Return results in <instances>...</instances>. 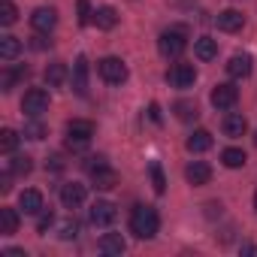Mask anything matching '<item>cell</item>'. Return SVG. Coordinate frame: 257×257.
Returning <instances> with one entry per match:
<instances>
[{
    "mask_svg": "<svg viewBox=\"0 0 257 257\" xmlns=\"http://www.w3.org/2000/svg\"><path fill=\"white\" fill-rule=\"evenodd\" d=\"M76 236H79V224H76V221H64V224H61V239L70 242V239H76Z\"/></svg>",
    "mask_w": 257,
    "mask_h": 257,
    "instance_id": "obj_33",
    "label": "cell"
},
{
    "mask_svg": "<svg viewBox=\"0 0 257 257\" xmlns=\"http://www.w3.org/2000/svg\"><path fill=\"white\" fill-rule=\"evenodd\" d=\"M100 251H103L106 257H121V254L127 251V242L121 239V233H106V236L100 239Z\"/></svg>",
    "mask_w": 257,
    "mask_h": 257,
    "instance_id": "obj_16",
    "label": "cell"
},
{
    "mask_svg": "<svg viewBox=\"0 0 257 257\" xmlns=\"http://www.w3.org/2000/svg\"><path fill=\"white\" fill-rule=\"evenodd\" d=\"M61 203H64L67 209L82 206V203H85V185H79V182H67V185H61Z\"/></svg>",
    "mask_w": 257,
    "mask_h": 257,
    "instance_id": "obj_12",
    "label": "cell"
},
{
    "mask_svg": "<svg viewBox=\"0 0 257 257\" xmlns=\"http://www.w3.org/2000/svg\"><path fill=\"white\" fill-rule=\"evenodd\" d=\"M94 25H97L100 31H112V28L118 25L115 7H100V10H94Z\"/></svg>",
    "mask_w": 257,
    "mask_h": 257,
    "instance_id": "obj_20",
    "label": "cell"
},
{
    "mask_svg": "<svg viewBox=\"0 0 257 257\" xmlns=\"http://www.w3.org/2000/svg\"><path fill=\"white\" fill-rule=\"evenodd\" d=\"M19 209H22L25 215H40V212L46 209V206H43V194L34 191V188L22 191V194H19Z\"/></svg>",
    "mask_w": 257,
    "mask_h": 257,
    "instance_id": "obj_13",
    "label": "cell"
},
{
    "mask_svg": "<svg viewBox=\"0 0 257 257\" xmlns=\"http://www.w3.org/2000/svg\"><path fill=\"white\" fill-rule=\"evenodd\" d=\"M88 173H91V179H94V188H115V182H118V173L106 164V158H91V164H88Z\"/></svg>",
    "mask_w": 257,
    "mask_h": 257,
    "instance_id": "obj_5",
    "label": "cell"
},
{
    "mask_svg": "<svg viewBox=\"0 0 257 257\" xmlns=\"http://www.w3.org/2000/svg\"><path fill=\"white\" fill-rule=\"evenodd\" d=\"M194 55H197L200 61H212V58L218 55V40H212V37L194 40Z\"/></svg>",
    "mask_w": 257,
    "mask_h": 257,
    "instance_id": "obj_21",
    "label": "cell"
},
{
    "mask_svg": "<svg viewBox=\"0 0 257 257\" xmlns=\"http://www.w3.org/2000/svg\"><path fill=\"white\" fill-rule=\"evenodd\" d=\"M209 100H212L215 109H233L236 100H239V91L224 82V85H215V88H212V97H209Z\"/></svg>",
    "mask_w": 257,
    "mask_h": 257,
    "instance_id": "obj_9",
    "label": "cell"
},
{
    "mask_svg": "<svg viewBox=\"0 0 257 257\" xmlns=\"http://www.w3.org/2000/svg\"><path fill=\"white\" fill-rule=\"evenodd\" d=\"M251 70H254L251 55H233V58L227 61V73H230L233 79H248V76H251Z\"/></svg>",
    "mask_w": 257,
    "mask_h": 257,
    "instance_id": "obj_14",
    "label": "cell"
},
{
    "mask_svg": "<svg viewBox=\"0 0 257 257\" xmlns=\"http://www.w3.org/2000/svg\"><path fill=\"white\" fill-rule=\"evenodd\" d=\"M254 209H257V194H254Z\"/></svg>",
    "mask_w": 257,
    "mask_h": 257,
    "instance_id": "obj_39",
    "label": "cell"
},
{
    "mask_svg": "<svg viewBox=\"0 0 257 257\" xmlns=\"http://www.w3.org/2000/svg\"><path fill=\"white\" fill-rule=\"evenodd\" d=\"M16 146H19V134L7 127V131L0 134V152H4V155H13V152H16Z\"/></svg>",
    "mask_w": 257,
    "mask_h": 257,
    "instance_id": "obj_29",
    "label": "cell"
},
{
    "mask_svg": "<svg viewBox=\"0 0 257 257\" xmlns=\"http://www.w3.org/2000/svg\"><path fill=\"white\" fill-rule=\"evenodd\" d=\"M97 73H100V79L103 82H109V85H124L127 82V64L121 61V58H103L100 64H97Z\"/></svg>",
    "mask_w": 257,
    "mask_h": 257,
    "instance_id": "obj_4",
    "label": "cell"
},
{
    "mask_svg": "<svg viewBox=\"0 0 257 257\" xmlns=\"http://www.w3.org/2000/svg\"><path fill=\"white\" fill-rule=\"evenodd\" d=\"M7 170H10L13 176H28V173L34 170V161H31L28 155H19V158H13V161H7Z\"/></svg>",
    "mask_w": 257,
    "mask_h": 257,
    "instance_id": "obj_26",
    "label": "cell"
},
{
    "mask_svg": "<svg viewBox=\"0 0 257 257\" xmlns=\"http://www.w3.org/2000/svg\"><path fill=\"white\" fill-rule=\"evenodd\" d=\"M25 137L28 140H43L46 137V127L40 121H31V124H25Z\"/></svg>",
    "mask_w": 257,
    "mask_h": 257,
    "instance_id": "obj_32",
    "label": "cell"
},
{
    "mask_svg": "<svg viewBox=\"0 0 257 257\" xmlns=\"http://www.w3.org/2000/svg\"><path fill=\"white\" fill-rule=\"evenodd\" d=\"M215 25H218V31H224V34H236V31H242L245 16H242L239 10H224V13H218Z\"/></svg>",
    "mask_w": 257,
    "mask_h": 257,
    "instance_id": "obj_11",
    "label": "cell"
},
{
    "mask_svg": "<svg viewBox=\"0 0 257 257\" xmlns=\"http://www.w3.org/2000/svg\"><path fill=\"white\" fill-rule=\"evenodd\" d=\"M173 112L182 118V121H194L200 112H197V103H191V100H179L176 106H173Z\"/></svg>",
    "mask_w": 257,
    "mask_h": 257,
    "instance_id": "obj_27",
    "label": "cell"
},
{
    "mask_svg": "<svg viewBox=\"0 0 257 257\" xmlns=\"http://www.w3.org/2000/svg\"><path fill=\"white\" fill-rule=\"evenodd\" d=\"M88 22H94V13L88 7V0H79V25H88Z\"/></svg>",
    "mask_w": 257,
    "mask_h": 257,
    "instance_id": "obj_34",
    "label": "cell"
},
{
    "mask_svg": "<svg viewBox=\"0 0 257 257\" xmlns=\"http://www.w3.org/2000/svg\"><path fill=\"white\" fill-rule=\"evenodd\" d=\"M19 52H22V40L19 37H0V58L4 61H13V58H19Z\"/></svg>",
    "mask_w": 257,
    "mask_h": 257,
    "instance_id": "obj_23",
    "label": "cell"
},
{
    "mask_svg": "<svg viewBox=\"0 0 257 257\" xmlns=\"http://www.w3.org/2000/svg\"><path fill=\"white\" fill-rule=\"evenodd\" d=\"M16 19H19V10L10 4V0H4V4H0V25L10 28V25H16Z\"/></svg>",
    "mask_w": 257,
    "mask_h": 257,
    "instance_id": "obj_30",
    "label": "cell"
},
{
    "mask_svg": "<svg viewBox=\"0 0 257 257\" xmlns=\"http://www.w3.org/2000/svg\"><path fill=\"white\" fill-rule=\"evenodd\" d=\"M254 143H257V134H254Z\"/></svg>",
    "mask_w": 257,
    "mask_h": 257,
    "instance_id": "obj_40",
    "label": "cell"
},
{
    "mask_svg": "<svg viewBox=\"0 0 257 257\" xmlns=\"http://www.w3.org/2000/svg\"><path fill=\"white\" fill-rule=\"evenodd\" d=\"M91 137H94V124H91V121L73 118V121L67 124V146H70L73 152H82V149L91 143Z\"/></svg>",
    "mask_w": 257,
    "mask_h": 257,
    "instance_id": "obj_2",
    "label": "cell"
},
{
    "mask_svg": "<svg viewBox=\"0 0 257 257\" xmlns=\"http://www.w3.org/2000/svg\"><path fill=\"white\" fill-rule=\"evenodd\" d=\"M55 218H52V212H40V221H37V230L43 233V230H49V224H52Z\"/></svg>",
    "mask_w": 257,
    "mask_h": 257,
    "instance_id": "obj_35",
    "label": "cell"
},
{
    "mask_svg": "<svg viewBox=\"0 0 257 257\" xmlns=\"http://www.w3.org/2000/svg\"><path fill=\"white\" fill-rule=\"evenodd\" d=\"M46 167H49V170H55V173H61V170H64V161H61V155H52Z\"/></svg>",
    "mask_w": 257,
    "mask_h": 257,
    "instance_id": "obj_36",
    "label": "cell"
},
{
    "mask_svg": "<svg viewBox=\"0 0 257 257\" xmlns=\"http://www.w3.org/2000/svg\"><path fill=\"white\" fill-rule=\"evenodd\" d=\"M73 88H76V94H88V61H85V55H79L76 58V67H73Z\"/></svg>",
    "mask_w": 257,
    "mask_h": 257,
    "instance_id": "obj_17",
    "label": "cell"
},
{
    "mask_svg": "<svg viewBox=\"0 0 257 257\" xmlns=\"http://www.w3.org/2000/svg\"><path fill=\"white\" fill-rule=\"evenodd\" d=\"M55 25H58V13H55L52 7H40V10L31 16V28H34V31H40V34L55 31Z\"/></svg>",
    "mask_w": 257,
    "mask_h": 257,
    "instance_id": "obj_10",
    "label": "cell"
},
{
    "mask_svg": "<svg viewBox=\"0 0 257 257\" xmlns=\"http://www.w3.org/2000/svg\"><path fill=\"white\" fill-rule=\"evenodd\" d=\"M25 76H28V67L7 70V73H4V79H0V85H4V91H13V88H16V82H19V79H25Z\"/></svg>",
    "mask_w": 257,
    "mask_h": 257,
    "instance_id": "obj_28",
    "label": "cell"
},
{
    "mask_svg": "<svg viewBox=\"0 0 257 257\" xmlns=\"http://www.w3.org/2000/svg\"><path fill=\"white\" fill-rule=\"evenodd\" d=\"M152 182H155V191H158V194H164V191H167V179H164L161 164H152Z\"/></svg>",
    "mask_w": 257,
    "mask_h": 257,
    "instance_id": "obj_31",
    "label": "cell"
},
{
    "mask_svg": "<svg viewBox=\"0 0 257 257\" xmlns=\"http://www.w3.org/2000/svg\"><path fill=\"white\" fill-rule=\"evenodd\" d=\"M224 137H230V140H236V137H242L245 134V127H248V121L239 115V112H230V115H224Z\"/></svg>",
    "mask_w": 257,
    "mask_h": 257,
    "instance_id": "obj_18",
    "label": "cell"
},
{
    "mask_svg": "<svg viewBox=\"0 0 257 257\" xmlns=\"http://www.w3.org/2000/svg\"><path fill=\"white\" fill-rule=\"evenodd\" d=\"M242 254H257V245H242Z\"/></svg>",
    "mask_w": 257,
    "mask_h": 257,
    "instance_id": "obj_38",
    "label": "cell"
},
{
    "mask_svg": "<svg viewBox=\"0 0 257 257\" xmlns=\"http://www.w3.org/2000/svg\"><path fill=\"white\" fill-rule=\"evenodd\" d=\"M167 82L173 85V88H194V82H197V70L191 67V64H176L170 73H167Z\"/></svg>",
    "mask_w": 257,
    "mask_h": 257,
    "instance_id": "obj_7",
    "label": "cell"
},
{
    "mask_svg": "<svg viewBox=\"0 0 257 257\" xmlns=\"http://www.w3.org/2000/svg\"><path fill=\"white\" fill-rule=\"evenodd\" d=\"M158 227H161V218H158V212H155L152 206H137V209L131 212V233H134V236L152 239V236L158 233Z\"/></svg>",
    "mask_w": 257,
    "mask_h": 257,
    "instance_id": "obj_1",
    "label": "cell"
},
{
    "mask_svg": "<svg viewBox=\"0 0 257 257\" xmlns=\"http://www.w3.org/2000/svg\"><path fill=\"white\" fill-rule=\"evenodd\" d=\"M22 112L28 118H40L43 112H49V94L43 88H31L25 94V100H22Z\"/></svg>",
    "mask_w": 257,
    "mask_h": 257,
    "instance_id": "obj_6",
    "label": "cell"
},
{
    "mask_svg": "<svg viewBox=\"0 0 257 257\" xmlns=\"http://www.w3.org/2000/svg\"><path fill=\"white\" fill-rule=\"evenodd\" d=\"M149 115H152V121H155V124H161V121H164V115H161V106H158V103H152V106H149Z\"/></svg>",
    "mask_w": 257,
    "mask_h": 257,
    "instance_id": "obj_37",
    "label": "cell"
},
{
    "mask_svg": "<svg viewBox=\"0 0 257 257\" xmlns=\"http://www.w3.org/2000/svg\"><path fill=\"white\" fill-rule=\"evenodd\" d=\"M16 230H19V212L10 209V206H4V209H0V233L13 236Z\"/></svg>",
    "mask_w": 257,
    "mask_h": 257,
    "instance_id": "obj_22",
    "label": "cell"
},
{
    "mask_svg": "<svg viewBox=\"0 0 257 257\" xmlns=\"http://www.w3.org/2000/svg\"><path fill=\"white\" fill-rule=\"evenodd\" d=\"M221 161H224L227 170H239V167H245L248 158H245L242 149H224V152H221Z\"/></svg>",
    "mask_w": 257,
    "mask_h": 257,
    "instance_id": "obj_24",
    "label": "cell"
},
{
    "mask_svg": "<svg viewBox=\"0 0 257 257\" xmlns=\"http://www.w3.org/2000/svg\"><path fill=\"white\" fill-rule=\"evenodd\" d=\"M185 49H188V37H185V31H182V28L164 31V34H161V40H158V52H161L164 58H179Z\"/></svg>",
    "mask_w": 257,
    "mask_h": 257,
    "instance_id": "obj_3",
    "label": "cell"
},
{
    "mask_svg": "<svg viewBox=\"0 0 257 257\" xmlns=\"http://www.w3.org/2000/svg\"><path fill=\"white\" fill-rule=\"evenodd\" d=\"M91 224L94 227H109L115 218H118V209H115V203H109V200H97L94 206H91Z\"/></svg>",
    "mask_w": 257,
    "mask_h": 257,
    "instance_id": "obj_8",
    "label": "cell"
},
{
    "mask_svg": "<svg viewBox=\"0 0 257 257\" xmlns=\"http://www.w3.org/2000/svg\"><path fill=\"white\" fill-rule=\"evenodd\" d=\"M188 152H194V155H203V152H209L212 149V134L209 131H194L191 137H188Z\"/></svg>",
    "mask_w": 257,
    "mask_h": 257,
    "instance_id": "obj_19",
    "label": "cell"
},
{
    "mask_svg": "<svg viewBox=\"0 0 257 257\" xmlns=\"http://www.w3.org/2000/svg\"><path fill=\"white\" fill-rule=\"evenodd\" d=\"M64 79H67V67H64L61 61H55V64H49V67H46V82H49L52 88L64 85Z\"/></svg>",
    "mask_w": 257,
    "mask_h": 257,
    "instance_id": "obj_25",
    "label": "cell"
},
{
    "mask_svg": "<svg viewBox=\"0 0 257 257\" xmlns=\"http://www.w3.org/2000/svg\"><path fill=\"white\" fill-rule=\"evenodd\" d=\"M185 179H188L191 185H209V179H212V167H209L206 161H191L188 170H185Z\"/></svg>",
    "mask_w": 257,
    "mask_h": 257,
    "instance_id": "obj_15",
    "label": "cell"
}]
</instances>
